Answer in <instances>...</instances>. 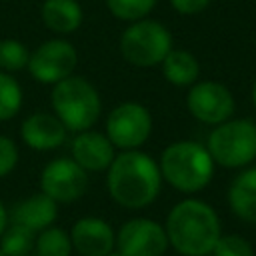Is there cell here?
<instances>
[{"label":"cell","mask_w":256,"mask_h":256,"mask_svg":"<svg viewBox=\"0 0 256 256\" xmlns=\"http://www.w3.org/2000/svg\"><path fill=\"white\" fill-rule=\"evenodd\" d=\"M162 174L158 160L138 150L116 152L106 170V186L110 198L126 208L140 210L150 206L162 190Z\"/></svg>","instance_id":"obj_1"},{"label":"cell","mask_w":256,"mask_h":256,"mask_svg":"<svg viewBox=\"0 0 256 256\" xmlns=\"http://www.w3.org/2000/svg\"><path fill=\"white\" fill-rule=\"evenodd\" d=\"M164 230L168 246L180 256H210L222 234V224L208 202L190 196L170 208Z\"/></svg>","instance_id":"obj_2"},{"label":"cell","mask_w":256,"mask_h":256,"mask_svg":"<svg viewBox=\"0 0 256 256\" xmlns=\"http://www.w3.org/2000/svg\"><path fill=\"white\" fill-rule=\"evenodd\" d=\"M162 180L182 194L204 190L214 176V160L204 144L196 140H176L158 158Z\"/></svg>","instance_id":"obj_3"},{"label":"cell","mask_w":256,"mask_h":256,"mask_svg":"<svg viewBox=\"0 0 256 256\" xmlns=\"http://www.w3.org/2000/svg\"><path fill=\"white\" fill-rule=\"evenodd\" d=\"M50 108L66 130L76 134L90 130L98 122L102 114V100L90 80L72 74L52 86Z\"/></svg>","instance_id":"obj_4"},{"label":"cell","mask_w":256,"mask_h":256,"mask_svg":"<svg viewBox=\"0 0 256 256\" xmlns=\"http://www.w3.org/2000/svg\"><path fill=\"white\" fill-rule=\"evenodd\" d=\"M216 166L246 168L256 160V122L250 118H228L216 124L206 140Z\"/></svg>","instance_id":"obj_5"},{"label":"cell","mask_w":256,"mask_h":256,"mask_svg":"<svg viewBox=\"0 0 256 256\" xmlns=\"http://www.w3.org/2000/svg\"><path fill=\"white\" fill-rule=\"evenodd\" d=\"M118 48L122 58L136 68L160 66L166 54L174 48L170 30L152 18L130 22L120 34Z\"/></svg>","instance_id":"obj_6"},{"label":"cell","mask_w":256,"mask_h":256,"mask_svg":"<svg viewBox=\"0 0 256 256\" xmlns=\"http://www.w3.org/2000/svg\"><path fill=\"white\" fill-rule=\"evenodd\" d=\"M154 120L150 110L134 100L116 104L104 122V134L116 150H138L152 136Z\"/></svg>","instance_id":"obj_7"},{"label":"cell","mask_w":256,"mask_h":256,"mask_svg":"<svg viewBox=\"0 0 256 256\" xmlns=\"http://www.w3.org/2000/svg\"><path fill=\"white\" fill-rule=\"evenodd\" d=\"M78 64V52L72 42L66 38H50L38 44L28 58V74L46 86H54L56 82L74 74Z\"/></svg>","instance_id":"obj_8"},{"label":"cell","mask_w":256,"mask_h":256,"mask_svg":"<svg viewBox=\"0 0 256 256\" xmlns=\"http://www.w3.org/2000/svg\"><path fill=\"white\" fill-rule=\"evenodd\" d=\"M186 108L198 122L216 126L234 116L236 100L226 84L218 80H198L188 88Z\"/></svg>","instance_id":"obj_9"},{"label":"cell","mask_w":256,"mask_h":256,"mask_svg":"<svg viewBox=\"0 0 256 256\" xmlns=\"http://www.w3.org/2000/svg\"><path fill=\"white\" fill-rule=\"evenodd\" d=\"M86 190L88 172L68 156L50 160L40 172V192L50 196L56 204L76 202L86 194Z\"/></svg>","instance_id":"obj_10"},{"label":"cell","mask_w":256,"mask_h":256,"mask_svg":"<svg viewBox=\"0 0 256 256\" xmlns=\"http://www.w3.org/2000/svg\"><path fill=\"white\" fill-rule=\"evenodd\" d=\"M116 250L124 256H164L168 236L164 224L152 218H130L116 230Z\"/></svg>","instance_id":"obj_11"},{"label":"cell","mask_w":256,"mask_h":256,"mask_svg":"<svg viewBox=\"0 0 256 256\" xmlns=\"http://www.w3.org/2000/svg\"><path fill=\"white\" fill-rule=\"evenodd\" d=\"M70 240L80 256H106L116 248V230L100 216H82L72 224Z\"/></svg>","instance_id":"obj_12"},{"label":"cell","mask_w":256,"mask_h":256,"mask_svg":"<svg viewBox=\"0 0 256 256\" xmlns=\"http://www.w3.org/2000/svg\"><path fill=\"white\" fill-rule=\"evenodd\" d=\"M68 130L56 118L54 112L36 110L28 114L20 124V138L22 142L36 152H50L60 148L66 142Z\"/></svg>","instance_id":"obj_13"},{"label":"cell","mask_w":256,"mask_h":256,"mask_svg":"<svg viewBox=\"0 0 256 256\" xmlns=\"http://www.w3.org/2000/svg\"><path fill=\"white\" fill-rule=\"evenodd\" d=\"M70 152H72L70 158L80 168H84L88 174L108 170V166L112 164V160L116 156V148L108 140V136L104 132H98L92 128L74 134Z\"/></svg>","instance_id":"obj_14"},{"label":"cell","mask_w":256,"mask_h":256,"mask_svg":"<svg viewBox=\"0 0 256 256\" xmlns=\"http://www.w3.org/2000/svg\"><path fill=\"white\" fill-rule=\"evenodd\" d=\"M56 216H58V204L44 192H36L30 194L28 198H22L12 206L8 214L10 222L20 224L36 234L52 226L56 222Z\"/></svg>","instance_id":"obj_15"},{"label":"cell","mask_w":256,"mask_h":256,"mask_svg":"<svg viewBox=\"0 0 256 256\" xmlns=\"http://www.w3.org/2000/svg\"><path fill=\"white\" fill-rule=\"evenodd\" d=\"M230 212L248 224H256V166L242 168L226 192Z\"/></svg>","instance_id":"obj_16"},{"label":"cell","mask_w":256,"mask_h":256,"mask_svg":"<svg viewBox=\"0 0 256 256\" xmlns=\"http://www.w3.org/2000/svg\"><path fill=\"white\" fill-rule=\"evenodd\" d=\"M40 18L50 32L68 36L82 26L84 10L78 0H44L40 6Z\"/></svg>","instance_id":"obj_17"},{"label":"cell","mask_w":256,"mask_h":256,"mask_svg":"<svg viewBox=\"0 0 256 256\" xmlns=\"http://www.w3.org/2000/svg\"><path fill=\"white\" fill-rule=\"evenodd\" d=\"M160 70L164 80L178 88H190L200 80V62L186 48H172L160 62Z\"/></svg>","instance_id":"obj_18"},{"label":"cell","mask_w":256,"mask_h":256,"mask_svg":"<svg viewBox=\"0 0 256 256\" xmlns=\"http://www.w3.org/2000/svg\"><path fill=\"white\" fill-rule=\"evenodd\" d=\"M36 256H72V240L70 232L60 226H48L36 234L34 242Z\"/></svg>","instance_id":"obj_19"},{"label":"cell","mask_w":256,"mask_h":256,"mask_svg":"<svg viewBox=\"0 0 256 256\" xmlns=\"http://www.w3.org/2000/svg\"><path fill=\"white\" fill-rule=\"evenodd\" d=\"M36 232L10 222L0 236V250L4 256H28L34 252Z\"/></svg>","instance_id":"obj_20"},{"label":"cell","mask_w":256,"mask_h":256,"mask_svg":"<svg viewBox=\"0 0 256 256\" xmlns=\"http://www.w3.org/2000/svg\"><path fill=\"white\" fill-rule=\"evenodd\" d=\"M24 102V92L14 74L0 70V122L12 120Z\"/></svg>","instance_id":"obj_21"},{"label":"cell","mask_w":256,"mask_h":256,"mask_svg":"<svg viewBox=\"0 0 256 256\" xmlns=\"http://www.w3.org/2000/svg\"><path fill=\"white\" fill-rule=\"evenodd\" d=\"M30 50L24 42L16 38H2L0 40V70L14 74L28 66Z\"/></svg>","instance_id":"obj_22"},{"label":"cell","mask_w":256,"mask_h":256,"mask_svg":"<svg viewBox=\"0 0 256 256\" xmlns=\"http://www.w3.org/2000/svg\"><path fill=\"white\" fill-rule=\"evenodd\" d=\"M158 0H106L108 12L122 22H136L148 18V14L156 8Z\"/></svg>","instance_id":"obj_23"},{"label":"cell","mask_w":256,"mask_h":256,"mask_svg":"<svg viewBox=\"0 0 256 256\" xmlns=\"http://www.w3.org/2000/svg\"><path fill=\"white\" fill-rule=\"evenodd\" d=\"M210 256H254V248L240 234H220Z\"/></svg>","instance_id":"obj_24"},{"label":"cell","mask_w":256,"mask_h":256,"mask_svg":"<svg viewBox=\"0 0 256 256\" xmlns=\"http://www.w3.org/2000/svg\"><path fill=\"white\" fill-rule=\"evenodd\" d=\"M18 160H20L18 144L10 136L0 134V180L14 172Z\"/></svg>","instance_id":"obj_25"},{"label":"cell","mask_w":256,"mask_h":256,"mask_svg":"<svg viewBox=\"0 0 256 256\" xmlns=\"http://www.w3.org/2000/svg\"><path fill=\"white\" fill-rule=\"evenodd\" d=\"M210 0H170V6L174 8V12L182 14V16H196L200 12H204L208 8Z\"/></svg>","instance_id":"obj_26"},{"label":"cell","mask_w":256,"mask_h":256,"mask_svg":"<svg viewBox=\"0 0 256 256\" xmlns=\"http://www.w3.org/2000/svg\"><path fill=\"white\" fill-rule=\"evenodd\" d=\"M8 222H10V218H8V210H6V206H4V202L0 200V236H2V232L6 230V226H8Z\"/></svg>","instance_id":"obj_27"},{"label":"cell","mask_w":256,"mask_h":256,"mask_svg":"<svg viewBox=\"0 0 256 256\" xmlns=\"http://www.w3.org/2000/svg\"><path fill=\"white\" fill-rule=\"evenodd\" d=\"M252 104H254V108H256V80H254V84H252Z\"/></svg>","instance_id":"obj_28"},{"label":"cell","mask_w":256,"mask_h":256,"mask_svg":"<svg viewBox=\"0 0 256 256\" xmlns=\"http://www.w3.org/2000/svg\"><path fill=\"white\" fill-rule=\"evenodd\" d=\"M106 256H124V254H122V252H118V250L114 248V250H112V252H108Z\"/></svg>","instance_id":"obj_29"},{"label":"cell","mask_w":256,"mask_h":256,"mask_svg":"<svg viewBox=\"0 0 256 256\" xmlns=\"http://www.w3.org/2000/svg\"><path fill=\"white\" fill-rule=\"evenodd\" d=\"M0 256H4V252H2V250H0Z\"/></svg>","instance_id":"obj_30"},{"label":"cell","mask_w":256,"mask_h":256,"mask_svg":"<svg viewBox=\"0 0 256 256\" xmlns=\"http://www.w3.org/2000/svg\"><path fill=\"white\" fill-rule=\"evenodd\" d=\"M28 256H36V254H28Z\"/></svg>","instance_id":"obj_31"}]
</instances>
